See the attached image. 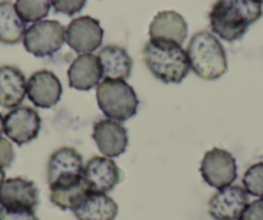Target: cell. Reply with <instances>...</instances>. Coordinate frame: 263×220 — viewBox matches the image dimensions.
<instances>
[{"label":"cell","mask_w":263,"mask_h":220,"mask_svg":"<svg viewBox=\"0 0 263 220\" xmlns=\"http://www.w3.org/2000/svg\"><path fill=\"white\" fill-rule=\"evenodd\" d=\"M262 17V4L255 0H217L209 12L211 29L229 43L237 42Z\"/></svg>","instance_id":"1"},{"label":"cell","mask_w":263,"mask_h":220,"mask_svg":"<svg viewBox=\"0 0 263 220\" xmlns=\"http://www.w3.org/2000/svg\"><path fill=\"white\" fill-rule=\"evenodd\" d=\"M143 61L156 79L165 84H179L190 71L187 53L179 44L165 40H148Z\"/></svg>","instance_id":"2"},{"label":"cell","mask_w":263,"mask_h":220,"mask_svg":"<svg viewBox=\"0 0 263 220\" xmlns=\"http://www.w3.org/2000/svg\"><path fill=\"white\" fill-rule=\"evenodd\" d=\"M190 68L204 80H216L227 71V57L221 42L209 31L194 34L187 47Z\"/></svg>","instance_id":"3"},{"label":"cell","mask_w":263,"mask_h":220,"mask_svg":"<svg viewBox=\"0 0 263 220\" xmlns=\"http://www.w3.org/2000/svg\"><path fill=\"white\" fill-rule=\"evenodd\" d=\"M96 97L103 115L119 123L136 116L140 105L135 89L124 80L103 79L97 85Z\"/></svg>","instance_id":"4"},{"label":"cell","mask_w":263,"mask_h":220,"mask_svg":"<svg viewBox=\"0 0 263 220\" xmlns=\"http://www.w3.org/2000/svg\"><path fill=\"white\" fill-rule=\"evenodd\" d=\"M66 42V29L54 19L35 22L24 36L25 49L35 57H50L62 48Z\"/></svg>","instance_id":"5"},{"label":"cell","mask_w":263,"mask_h":220,"mask_svg":"<svg viewBox=\"0 0 263 220\" xmlns=\"http://www.w3.org/2000/svg\"><path fill=\"white\" fill-rule=\"evenodd\" d=\"M200 173L206 184L213 188L222 189L236 181V160L229 151L212 148L201 160Z\"/></svg>","instance_id":"6"},{"label":"cell","mask_w":263,"mask_h":220,"mask_svg":"<svg viewBox=\"0 0 263 220\" xmlns=\"http://www.w3.org/2000/svg\"><path fill=\"white\" fill-rule=\"evenodd\" d=\"M42 129V118L34 108L18 106L4 116V133L18 146L37 138Z\"/></svg>","instance_id":"7"},{"label":"cell","mask_w":263,"mask_h":220,"mask_svg":"<svg viewBox=\"0 0 263 220\" xmlns=\"http://www.w3.org/2000/svg\"><path fill=\"white\" fill-rule=\"evenodd\" d=\"M103 40V29L98 19L83 16L70 22L66 29V43L74 52L88 54L101 47Z\"/></svg>","instance_id":"8"},{"label":"cell","mask_w":263,"mask_h":220,"mask_svg":"<svg viewBox=\"0 0 263 220\" xmlns=\"http://www.w3.org/2000/svg\"><path fill=\"white\" fill-rule=\"evenodd\" d=\"M249 205V196L240 186L218 189L208 204V212L214 220H240Z\"/></svg>","instance_id":"9"},{"label":"cell","mask_w":263,"mask_h":220,"mask_svg":"<svg viewBox=\"0 0 263 220\" xmlns=\"http://www.w3.org/2000/svg\"><path fill=\"white\" fill-rule=\"evenodd\" d=\"M121 170L112 158L95 156L84 165L83 178L93 192L107 193L121 181Z\"/></svg>","instance_id":"10"},{"label":"cell","mask_w":263,"mask_h":220,"mask_svg":"<svg viewBox=\"0 0 263 220\" xmlns=\"http://www.w3.org/2000/svg\"><path fill=\"white\" fill-rule=\"evenodd\" d=\"M93 141L105 157L114 158L123 155L128 147V131L119 121L103 118L93 125Z\"/></svg>","instance_id":"11"},{"label":"cell","mask_w":263,"mask_h":220,"mask_svg":"<svg viewBox=\"0 0 263 220\" xmlns=\"http://www.w3.org/2000/svg\"><path fill=\"white\" fill-rule=\"evenodd\" d=\"M27 97L36 107L52 108L62 97V84L52 71H36L27 82Z\"/></svg>","instance_id":"12"},{"label":"cell","mask_w":263,"mask_h":220,"mask_svg":"<svg viewBox=\"0 0 263 220\" xmlns=\"http://www.w3.org/2000/svg\"><path fill=\"white\" fill-rule=\"evenodd\" d=\"M39 191L34 182L22 176L6 179L0 187V207L36 210Z\"/></svg>","instance_id":"13"},{"label":"cell","mask_w":263,"mask_h":220,"mask_svg":"<svg viewBox=\"0 0 263 220\" xmlns=\"http://www.w3.org/2000/svg\"><path fill=\"white\" fill-rule=\"evenodd\" d=\"M69 85L77 90H90L102 82V70L98 58L92 53L79 54L67 71Z\"/></svg>","instance_id":"14"},{"label":"cell","mask_w":263,"mask_h":220,"mask_svg":"<svg viewBox=\"0 0 263 220\" xmlns=\"http://www.w3.org/2000/svg\"><path fill=\"white\" fill-rule=\"evenodd\" d=\"M83 170L84 164L80 153L72 147H61L50 155L48 161V184L60 179L83 176Z\"/></svg>","instance_id":"15"},{"label":"cell","mask_w":263,"mask_h":220,"mask_svg":"<svg viewBox=\"0 0 263 220\" xmlns=\"http://www.w3.org/2000/svg\"><path fill=\"white\" fill-rule=\"evenodd\" d=\"M189 26L183 17L174 11L159 12L148 27L151 40H165L182 45L186 40Z\"/></svg>","instance_id":"16"},{"label":"cell","mask_w":263,"mask_h":220,"mask_svg":"<svg viewBox=\"0 0 263 220\" xmlns=\"http://www.w3.org/2000/svg\"><path fill=\"white\" fill-rule=\"evenodd\" d=\"M27 95V82L24 72L14 66H0V106L13 108L21 106Z\"/></svg>","instance_id":"17"},{"label":"cell","mask_w":263,"mask_h":220,"mask_svg":"<svg viewBox=\"0 0 263 220\" xmlns=\"http://www.w3.org/2000/svg\"><path fill=\"white\" fill-rule=\"evenodd\" d=\"M50 202L61 210H72L90 191L83 176L60 179L49 184Z\"/></svg>","instance_id":"18"},{"label":"cell","mask_w":263,"mask_h":220,"mask_svg":"<svg viewBox=\"0 0 263 220\" xmlns=\"http://www.w3.org/2000/svg\"><path fill=\"white\" fill-rule=\"evenodd\" d=\"M72 212L78 220H115L118 205L107 193L89 191Z\"/></svg>","instance_id":"19"},{"label":"cell","mask_w":263,"mask_h":220,"mask_svg":"<svg viewBox=\"0 0 263 220\" xmlns=\"http://www.w3.org/2000/svg\"><path fill=\"white\" fill-rule=\"evenodd\" d=\"M103 79L124 80L130 77L133 61L128 52L118 45H106L97 55Z\"/></svg>","instance_id":"20"},{"label":"cell","mask_w":263,"mask_h":220,"mask_svg":"<svg viewBox=\"0 0 263 220\" xmlns=\"http://www.w3.org/2000/svg\"><path fill=\"white\" fill-rule=\"evenodd\" d=\"M26 22L17 13L16 6L11 2H0V43L14 45L24 40Z\"/></svg>","instance_id":"21"},{"label":"cell","mask_w":263,"mask_h":220,"mask_svg":"<svg viewBox=\"0 0 263 220\" xmlns=\"http://www.w3.org/2000/svg\"><path fill=\"white\" fill-rule=\"evenodd\" d=\"M17 13L25 22H39L48 16L50 11V0H17Z\"/></svg>","instance_id":"22"},{"label":"cell","mask_w":263,"mask_h":220,"mask_svg":"<svg viewBox=\"0 0 263 220\" xmlns=\"http://www.w3.org/2000/svg\"><path fill=\"white\" fill-rule=\"evenodd\" d=\"M242 188L248 194L254 197H263V163L250 166L242 176Z\"/></svg>","instance_id":"23"},{"label":"cell","mask_w":263,"mask_h":220,"mask_svg":"<svg viewBox=\"0 0 263 220\" xmlns=\"http://www.w3.org/2000/svg\"><path fill=\"white\" fill-rule=\"evenodd\" d=\"M87 0H50V4L57 13L74 16L84 8Z\"/></svg>","instance_id":"24"},{"label":"cell","mask_w":263,"mask_h":220,"mask_svg":"<svg viewBox=\"0 0 263 220\" xmlns=\"http://www.w3.org/2000/svg\"><path fill=\"white\" fill-rule=\"evenodd\" d=\"M0 220H39L35 210L18 207H0Z\"/></svg>","instance_id":"25"},{"label":"cell","mask_w":263,"mask_h":220,"mask_svg":"<svg viewBox=\"0 0 263 220\" xmlns=\"http://www.w3.org/2000/svg\"><path fill=\"white\" fill-rule=\"evenodd\" d=\"M14 161V150L11 141L0 136V169L9 168Z\"/></svg>","instance_id":"26"},{"label":"cell","mask_w":263,"mask_h":220,"mask_svg":"<svg viewBox=\"0 0 263 220\" xmlns=\"http://www.w3.org/2000/svg\"><path fill=\"white\" fill-rule=\"evenodd\" d=\"M240 220H263V197L250 202Z\"/></svg>","instance_id":"27"},{"label":"cell","mask_w":263,"mask_h":220,"mask_svg":"<svg viewBox=\"0 0 263 220\" xmlns=\"http://www.w3.org/2000/svg\"><path fill=\"white\" fill-rule=\"evenodd\" d=\"M4 133V117L3 115H2V112H0V136H2V134Z\"/></svg>","instance_id":"28"},{"label":"cell","mask_w":263,"mask_h":220,"mask_svg":"<svg viewBox=\"0 0 263 220\" xmlns=\"http://www.w3.org/2000/svg\"><path fill=\"white\" fill-rule=\"evenodd\" d=\"M4 181H6V173H4V169H0V187Z\"/></svg>","instance_id":"29"},{"label":"cell","mask_w":263,"mask_h":220,"mask_svg":"<svg viewBox=\"0 0 263 220\" xmlns=\"http://www.w3.org/2000/svg\"><path fill=\"white\" fill-rule=\"evenodd\" d=\"M255 2H258V3H260V4H263V0H255Z\"/></svg>","instance_id":"30"}]
</instances>
